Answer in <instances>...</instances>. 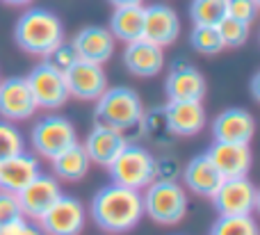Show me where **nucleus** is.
I'll return each mask as SVG.
<instances>
[{"label":"nucleus","instance_id":"nucleus-20","mask_svg":"<svg viewBox=\"0 0 260 235\" xmlns=\"http://www.w3.org/2000/svg\"><path fill=\"white\" fill-rule=\"evenodd\" d=\"M123 64L130 73L139 78H153L165 69V50L146 39H135L126 44Z\"/></svg>","mask_w":260,"mask_h":235},{"label":"nucleus","instance_id":"nucleus-38","mask_svg":"<svg viewBox=\"0 0 260 235\" xmlns=\"http://www.w3.org/2000/svg\"><path fill=\"white\" fill-rule=\"evenodd\" d=\"M5 5H14V7H23V5H30L32 0H0Z\"/></svg>","mask_w":260,"mask_h":235},{"label":"nucleus","instance_id":"nucleus-17","mask_svg":"<svg viewBox=\"0 0 260 235\" xmlns=\"http://www.w3.org/2000/svg\"><path fill=\"white\" fill-rule=\"evenodd\" d=\"M128 137L126 132L117 130V128H110V126H103V123H96L91 128V132L87 135L85 149L87 158H89L91 164H101V167H108L114 158L123 151V146L128 144Z\"/></svg>","mask_w":260,"mask_h":235},{"label":"nucleus","instance_id":"nucleus-19","mask_svg":"<svg viewBox=\"0 0 260 235\" xmlns=\"http://www.w3.org/2000/svg\"><path fill=\"white\" fill-rule=\"evenodd\" d=\"M210 162L217 167L221 178H240L247 176L251 169V149L249 144H229V142H215L206 151Z\"/></svg>","mask_w":260,"mask_h":235},{"label":"nucleus","instance_id":"nucleus-25","mask_svg":"<svg viewBox=\"0 0 260 235\" xmlns=\"http://www.w3.org/2000/svg\"><path fill=\"white\" fill-rule=\"evenodd\" d=\"M226 16V0H192L189 3V18L194 25H219Z\"/></svg>","mask_w":260,"mask_h":235},{"label":"nucleus","instance_id":"nucleus-22","mask_svg":"<svg viewBox=\"0 0 260 235\" xmlns=\"http://www.w3.org/2000/svg\"><path fill=\"white\" fill-rule=\"evenodd\" d=\"M183 178L194 194L208 196V199H212V194H215V192L219 190V185L224 183L221 174L217 172V167L210 162V158H208L206 153L194 155V158L185 164Z\"/></svg>","mask_w":260,"mask_h":235},{"label":"nucleus","instance_id":"nucleus-5","mask_svg":"<svg viewBox=\"0 0 260 235\" xmlns=\"http://www.w3.org/2000/svg\"><path fill=\"white\" fill-rule=\"evenodd\" d=\"M144 215L157 224H178L187 215V192L176 181H153L142 194Z\"/></svg>","mask_w":260,"mask_h":235},{"label":"nucleus","instance_id":"nucleus-28","mask_svg":"<svg viewBox=\"0 0 260 235\" xmlns=\"http://www.w3.org/2000/svg\"><path fill=\"white\" fill-rule=\"evenodd\" d=\"M217 30H219V37L224 41V48H240V46L247 44L249 35H251V25L249 23H242L231 16L221 18Z\"/></svg>","mask_w":260,"mask_h":235},{"label":"nucleus","instance_id":"nucleus-12","mask_svg":"<svg viewBox=\"0 0 260 235\" xmlns=\"http://www.w3.org/2000/svg\"><path fill=\"white\" fill-rule=\"evenodd\" d=\"M180 35V18L174 7L165 3H155L151 7H144V32L142 39L151 41V44L171 46Z\"/></svg>","mask_w":260,"mask_h":235},{"label":"nucleus","instance_id":"nucleus-1","mask_svg":"<svg viewBox=\"0 0 260 235\" xmlns=\"http://www.w3.org/2000/svg\"><path fill=\"white\" fill-rule=\"evenodd\" d=\"M91 217L96 226L103 228L105 233L133 231L144 217L142 192L117 185V183L101 187L91 201Z\"/></svg>","mask_w":260,"mask_h":235},{"label":"nucleus","instance_id":"nucleus-37","mask_svg":"<svg viewBox=\"0 0 260 235\" xmlns=\"http://www.w3.org/2000/svg\"><path fill=\"white\" fill-rule=\"evenodd\" d=\"M258 80H260V73H256L251 80V94H253V100H260V91H258Z\"/></svg>","mask_w":260,"mask_h":235},{"label":"nucleus","instance_id":"nucleus-6","mask_svg":"<svg viewBox=\"0 0 260 235\" xmlns=\"http://www.w3.org/2000/svg\"><path fill=\"white\" fill-rule=\"evenodd\" d=\"M30 142L35 146L37 155L41 158H57L62 151H67L71 144L78 142L76 126L62 114H48V117L39 119L32 128Z\"/></svg>","mask_w":260,"mask_h":235},{"label":"nucleus","instance_id":"nucleus-36","mask_svg":"<svg viewBox=\"0 0 260 235\" xmlns=\"http://www.w3.org/2000/svg\"><path fill=\"white\" fill-rule=\"evenodd\" d=\"M112 7H128V5H142V0H110Z\"/></svg>","mask_w":260,"mask_h":235},{"label":"nucleus","instance_id":"nucleus-4","mask_svg":"<svg viewBox=\"0 0 260 235\" xmlns=\"http://www.w3.org/2000/svg\"><path fill=\"white\" fill-rule=\"evenodd\" d=\"M112 183L130 190H146L155 181V158L146 146H139L135 142H128L123 151L108 164Z\"/></svg>","mask_w":260,"mask_h":235},{"label":"nucleus","instance_id":"nucleus-33","mask_svg":"<svg viewBox=\"0 0 260 235\" xmlns=\"http://www.w3.org/2000/svg\"><path fill=\"white\" fill-rule=\"evenodd\" d=\"M21 217H23V213H21L16 194H12L7 190H0V226L14 222V219H21Z\"/></svg>","mask_w":260,"mask_h":235},{"label":"nucleus","instance_id":"nucleus-31","mask_svg":"<svg viewBox=\"0 0 260 235\" xmlns=\"http://www.w3.org/2000/svg\"><path fill=\"white\" fill-rule=\"evenodd\" d=\"M46 62H48L50 66H55L57 71L64 73L69 66H73V64L78 62V53H76V48H73V44L62 41L57 48H53L48 55H46Z\"/></svg>","mask_w":260,"mask_h":235},{"label":"nucleus","instance_id":"nucleus-34","mask_svg":"<svg viewBox=\"0 0 260 235\" xmlns=\"http://www.w3.org/2000/svg\"><path fill=\"white\" fill-rule=\"evenodd\" d=\"M0 235H44V233H41L39 226H35V224L25 222V219L21 217L9 224H3V226H0Z\"/></svg>","mask_w":260,"mask_h":235},{"label":"nucleus","instance_id":"nucleus-18","mask_svg":"<svg viewBox=\"0 0 260 235\" xmlns=\"http://www.w3.org/2000/svg\"><path fill=\"white\" fill-rule=\"evenodd\" d=\"M73 48L78 53V59H85L91 64L103 66L114 55V37L103 25H87L73 37Z\"/></svg>","mask_w":260,"mask_h":235},{"label":"nucleus","instance_id":"nucleus-8","mask_svg":"<svg viewBox=\"0 0 260 235\" xmlns=\"http://www.w3.org/2000/svg\"><path fill=\"white\" fill-rule=\"evenodd\" d=\"M217 213L231 217V215H253L258 208V190L247 176L224 178L219 190L212 194Z\"/></svg>","mask_w":260,"mask_h":235},{"label":"nucleus","instance_id":"nucleus-3","mask_svg":"<svg viewBox=\"0 0 260 235\" xmlns=\"http://www.w3.org/2000/svg\"><path fill=\"white\" fill-rule=\"evenodd\" d=\"M94 114H96V123L128 132L135 126H142L144 103L137 91L130 89V87H108L96 98Z\"/></svg>","mask_w":260,"mask_h":235},{"label":"nucleus","instance_id":"nucleus-27","mask_svg":"<svg viewBox=\"0 0 260 235\" xmlns=\"http://www.w3.org/2000/svg\"><path fill=\"white\" fill-rule=\"evenodd\" d=\"M189 46L201 55H219L224 50V41L215 25H194L189 32Z\"/></svg>","mask_w":260,"mask_h":235},{"label":"nucleus","instance_id":"nucleus-23","mask_svg":"<svg viewBox=\"0 0 260 235\" xmlns=\"http://www.w3.org/2000/svg\"><path fill=\"white\" fill-rule=\"evenodd\" d=\"M110 32L114 39H121L130 44L135 39H142L144 32V7L142 5H128V7H114L110 16Z\"/></svg>","mask_w":260,"mask_h":235},{"label":"nucleus","instance_id":"nucleus-30","mask_svg":"<svg viewBox=\"0 0 260 235\" xmlns=\"http://www.w3.org/2000/svg\"><path fill=\"white\" fill-rule=\"evenodd\" d=\"M142 126H144V135L151 137L157 144H165L169 137H174L169 132V126H167V119H165V110L162 108H155L153 112H144Z\"/></svg>","mask_w":260,"mask_h":235},{"label":"nucleus","instance_id":"nucleus-10","mask_svg":"<svg viewBox=\"0 0 260 235\" xmlns=\"http://www.w3.org/2000/svg\"><path fill=\"white\" fill-rule=\"evenodd\" d=\"M37 100L23 76H9L0 80V117L5 121H25L37 112Z\"/></svg>","mask_w":260,"mask_h":235},{"label":"nucleus","instance_id":"nucleus-15","mask_svg":"<svg viewBox=\"0 0 260 235\" xmlns=\"http://www.w3.org/2000/svg\"><path fill=\"white\" fill-rule=\"evenodd\" d=\"M162 110L174 137H194L206 128V110L201 100H169Z\"/></svg>","mask_w":260,"mask_h":235},{"label":"nucleus","instance_id":"nucleus-13","mask_svg":"<svg viewBox=\"0 0 260 235\" xmlns=\"http://www.w3.org/2000/svg\"><path fill=\"white\" fill-rule=\"evenodd\" d=\"M59 196H62V190H59L57 178L48 176V174H39L35 181L27 183L18 192L16 199H18V206H21L23 217H30L37 222Z\"/></svg>","mask_w":260,"mask_h":235},{"label":"nucleus","instance_id":"nucleus-35","mask_svg":"<svg viewBox=\"0 0 260 235\" xmlns=\"http://www.w3.org/2000/svg\"><path fill=\"white\" fill-rule=\"evenodd\" d=\"M176 160H155V181H176Z\"/></svg>","mask_w":260,"mask_h":235},{"label":"nucleus","instance_id":"nucleus-14","mask_svg":"<svg viewBox=\"0 0 260 235\" xmlns=\"http://www.w3.org/2000/svg\"><path fill=\"white\" fill-rule=\"evenodd\" d=\"M206 89V78L197 66L183 59L171 64L169 76L165 80V91L169 100H203Z\"/></svg>","mask_w":260,"mask_h":235},{"label":"nucleus","instance_id":"nucleus-21","mask_svg":"<svg viewBox=\"0 0 260 235\" xmlns=\"http://www.w3.org/2000/svg\"><path fill=\"white\" fill-rule=\"evenodd\" d=\"M41 174L39 158L35 153H23L7 158L0 162V190H7L12 194H18L27 183H32Z\"/></svg>","mask_w":260,"mask_h":235},{"label":"nucleus","instance_id":"nucleus-11","mask_svg":"<svg viewBox=\"0 0 260 235\" xmlns=\"http://www.w3.org/2000/svg\"><path fill=\"white\" fill-rule=\"evenodd\" d=\"M69 96L78 100H96L108 89V76L101 64H91L85 59H78L73 66L64 71Z\"/></svg>","mask_w":260,"mask_h":235},{"label":"nucleus","instance_id":"nucleus-7","mask_svg":"<svg viewBox=\"0 0 260 235\" xmlns=\"http://www.w3.org/2000/svg\"><path fill=\"white\" fill-rule=\"evenodd\" d=\"M30 91L37 100V108L44 110H57L67 103L71 96L67 89V80H64V73L57 71L55 66H50L48 62H41L32 69L25 76Z\"/></svg>","mask_w":260,"mask_h":235},{"label":"nucleus","instance_id":"nucleus-32","mask_svg":"<svg viewBox=\"0 0 260 235\" xmlns=\"http://www.w3.org/2000/svg\"><path fill=\"white\" fill-rule=\"evenodd\" d=\"M258 14V0H226V16L251 25Z\"/></svg>","mask_w":260,"mask_h":235},{"label":"nucleus","instance_id":"nucleus-26","mask_svg":"<svg viewBox=\"0 0 260 235\" xmlns=\"http://www.w3.org/2000/svg\"><path fill=\"white\" fill-rule=\"evenodd\" d=\"M210 235H258V224L253 215H219L210 228Z\"/></svg>","mask_w":260,"mask_h":235},{"label":"nucleus","instance_id":"nucleus-9","mask_svg":"<svg viewBox=\"0 0 260 235\" xmlns=\"http://www.w3.org/2000/svg\"><path fill=\"white\" fill-rule=\"evenodd\" d=\"M44 235H80L85 228V208L73 196H59L39 219Z\"/></svg>","mask_w":260,"mask_h":235},{"label":"nucleus","instance_id":"nucleus-24","mask_svg":"<svg viewBox=\"0 0 260 235\" xmlns=\"http://www.w3.org/2000/svg\"><path fill=\"white\" fill-rule=\"evenodd\" d=\"M50 162H53L55 176L62 178V181H71V183L85 178L91 167V162H89V158H87L80 142L71 144L67 151H62V153H59L57 158H53Z\"/></svg>","mask_w":260,"mask_h":235},{"label":"nucleus","instance_id":"nucleus-16","mask_svg":"<svg viewBox=\"0 0 260 235\" xmlns=\"http://www.w3.org/2000/svg\"><path fill=\"white\" fill-rule=\"evenodd\" d=\"M256 132V119L242 108H229L219 112L212 121V137L215 142L229 144H249Z\"/></svg>","mask_w":260,"mask_h":235},{"label":"nucleus","instance_id":"nucleus-2","mask_svg":"<svg viewBox=\"0 0 260 235\" xmlns=\"http://www.w3.org/2000/svg\"><path fill=\"white\" fill-rule=\"evenodd\" d=\"M14 41L27 55L46 57L64 41V25L55 12L46 7H30L14 25Z\"/></svg>","mask_w":260,"mask_h":235},{"label":"nucleus","instance_id":"nucleus-29","mask_svg":"<svg viewBox=\"0 0 260 235\" xmlns=\"http://www.w3.org/2000/svg\"><path fill=\"white\" fill-rule=\"evenodd\" d=\"M25 151V137L12 121L0 119V162Z\"/></svg>","mask_w":260,"mask_h":235}]
</instances>
